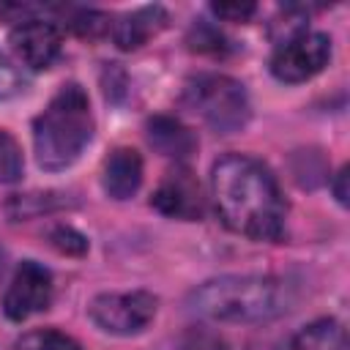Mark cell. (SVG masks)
Here are the masks:
<instances>
[{"label": "cell", "mask_w": 350, "mask_h": 350, "mask_svg": "<svg viewBox=\"0 0 350 350\" xmlns=\"http://www.w3.org/2000/svg\"><path fill=\"white\" fill-rule=\"evenodd\" d=\"M211 194L219 219L252 241H279L287 202L271 170L243 153L221 156L211 170Z\"/></svg>", "instance_id": "6da1fadb"}, {"label": "cell", "mask_w": 350, "mask_h": 350, "mask_svg": "<svg viewBox=\"0 0 350 350\" xmlns=\"http://www.w3.org/2000/svg\"><path fill=\"white\" fill-rule=\"evenodd\" d=\"M293 304V287L276 276L232 273L208 279L189 293L191 312L219 323H265L284 314Z\"/></svg>", "instance_id": "7a4b0ae2"}, {"label": "cell", "mask_w": 350, "mask_h": 350, "mask_svg": "<svg viewBox=\"0 0 350 350\" xmlns=\"http://www.w3.org/2000/svg\"><path fill=\"white\" fill-rule=\"evenodd\" d=\"M93 129L96 123L88 93L77 82L63 85L46 109L33 120V148L38 167L46 172L71 167L93 139Z\"/></svg>", "instance_id": "3957f363"}, {"label": "cell", "mask_w": 350, "mask_h": 350, "mask_svg": "<svg viewBox=\"0 0 350 350\" xmlns=\"http://www.w3.org/2000/svg\"><path fill=\"white\" fill-rule=\"evenodd\" d=\"M183 101L216 134H235L249 123L252 107L243 85L227 74H197L186 82Z\"/></svg>", "instance_id": "277c9868"}, {"label": "cell", "mask_w": 350, "mask_h": 350, "mask_svg": "<svg viewBox=\"0 0 350 350\" xmlns=\"http://www.w3.org/2000/svg\"><path fill=\"white\" fill-rule=\"evenodd\" d=\"M156 306L159 301L148 290L101 293L90 301L88 314L101 331L115 336H131V334H139L156 317Z\"/></svg>", "instance_id": "5b68a950"}, {"label": "cell", "mask_w": 350, "mask_h": 350, "mask_svg": "<svg viewBox=\"0 0 350 350\" xmlns=\"http://www.w3.org/2000/svg\"><path fill=\"white\" fill-rule=\"evenodd\" d=\"M328 60H331V38L325 33L301 30L276 46L271 57V74L279 82L295 85L320 74L328 66Z\"/></svg>", "instance_id": "8992f818"}, {"label": "cell", "mask_w": 350, "mask_h": 350, "mask_svg": "<svg viewBox=\"0 0 350 350\" xmlns=\"http://www.w3.org/2000/svg\"><path fill=\"white\" fill-rule=\"evenodd\" d=\"M49 304H52V273L38 262L25 260L16 268L11 284H8L5 295H3L5 317L27 320V317L49 309Z\"/></svg>", "instance_id": "52a82bcc"}, {"label": "cell", "mask_w": 350, "mask_h": 350, "mask_svg": "<svg viewBox=\"0 0 350 350\" xmlns=\"http://www.w3.org/2000/svg\"><path fill=\"white\" fill-rule=\"evenodd\" d=\"M150 205L170 216V219H180V221H197L202 219V194H200V183L191 175V170L178 167L172 172L164 175V180L159 183V189L150 197Z\"/></svg>", "instance_id": "ba28073f"}, {"label": "cell", "mask_w": 350, "mask_h": 350, "mask_svg": "<svg viewBox=\"0 0 350 350\" xmlns=\"http://www.w3.org/2000/svg\"><path fill=\"white\" fill-rule=\"evenodd\" d=\"M11 46L33 71L49 68L60 55V30L46 19H27L11 30Z\"/></svg>", "instance_id": "9c48e42d"}, {"label": "cell", "mask_w": 350, "mask_h": 350, "mask_svg": "<svg viewBox=\"0 0 350 350\" xmlns=\"http://www.w3.org/2000/svg\"><path fill=\"white\" fill-rule=\"evenodd\" d=\"M142 183V156L134 148H115L101 167V186L112 200H129Z\"/></svg>", "instance_id": "30bf717a"}, {"label": "cell", "mask_w": 350, "mask_h": 350, "mask_svg": "<svg viewBox=\"0 0 350 350\" xmlns=\"http://www.w3.org/2000/svg\"><path fill=\"white\" fill-rule=\"evenodd\" d=\"M145 134H148V142L153 150H159L161 156L167 159H189L194 150H197V137L189 126H183L178 118H170V115H156L148 120L145 126Z\"/></svg>", "instance_id": "8fae6325"}, {"label": "cell", "mask_w": 350, "mask_h": 350, "mask_svg": "<svg viewBox=\"0 0 350 350\" xmlns=\"http://www.w3.org/2000/svg\"><path fill=\"white\" fill-rule=\"evenodd\" d=\"M164 25H167V11L161 5H145V8H137V11L126 14L112 27V38L123 52H131V49H139Z\"/></svg>", "instance_id": "7c38bea8"}, {"label": "cell", "mask_w": 350, "mask_h": 350, "mask_svg": "<svg viewBox=\"0 0 350 350\" xmlns=\"http://www.w3.org/2000/svg\"><path fill=\"white\" fill-rule=\"evenodd\" d=\"M345 347H347L345 328L334 317H323L304 325L282 345V350H345Z\"/></svg>", "instance_id": "4fadbf2b"}, {"label": "cell", "mask_w": 350, "mask_h": 350, "mask_svg": "<svg viewBox=\"0 0 350 350\" xmlns=\"http://www.w3.org/2000/svg\"><path fill=\"white\" fill-rule=\"evenodd\" d=\"M66 205V200L55 191H46V194H14L8 202H5V211L11 219H30V216H38V213H49L55 208Z\"/></svg>", "instance_id": "5bb4252c"}, {"label": "cell", "mask_w": 350, "mask_h": 350, "mask_svg": "<svg viewBox=\"0 0 350 350\" xmlns=\"http://www.w3.org/2000/svg\"><path fill=\"white\" fill-rule=\"evenodd\" d=\"M22 170H25V161H22L19 142L5 129H0V180L16 183L22 178Z\"/></svg>", "instance_id": "9a60e30c"}, {"label": "cell", "mask_w": 350, "mask_h": 350, "mask_svg": "<svg viewBox=\"0 0 350 350\" xmlns=\"http://www.w3.org/2000/svg\"><path fill=\"white\" fill-rule=\"evenodd\" d=\"M16 350H82L77 339L60 331H36L16 342Z\"/></svg>", "instance_id": "2e32d148"}, {"label": "cell", "mask_w": 350, "mask_h": 350, "mask_svg": "<svg viewBox=\"0 0 350 350\" xmlns=\"http://www.w3.org/2000/svg\"><path fill=\"white\" fill-rule=\"evenodd\" d=\"M68 25H71V30L77 36L98 38V36H104L109 30V16L101 14V11H93V8H79V11H74Z\"/></svg>", "instance_id": "e0dca14e"}, {"label": "cell", "mask_w": 350, "mask_h": 350, "mask_svg": "<svg viewBox=\"0 0 350 350\" xmlns=\"http://www.w3.org/2000/svg\"><path fill=\"white\" fill-rule=\"evenodd\" d=\"M49 243L63 254H85L88 252V238L66 224H57L49 230Z\"/></svg>", "instance_id": "ac0fdd59"}, {"label": "cell", "mask_w": 350, "mask_h": 350, "mask_svg": "<svg viewBox=\"0 0 350 350\" xmlns=\"http://www.w3.org/2000/svg\"><path fill=\"white\" fill-rule=\"evenodd\" d=\"M178 350H227V342L211 331V328H189L180 339V347Z\"/></svg>", "instance_id": "d6986e66"}, {"label": "cell", "mask_w": 350, "mask_h": 350, "mask_svg": "<svg viewBox=\"0 0 350 350\" xmlns=\"http://www.w3.org/2000/svg\"><path fill=\"white\" fill-rule=\"evenodd\" d=\"M189 46L197 49V52H221L224 49V36L211 25H197L189 36Z\"/></svg>", "instance_id": "ffe728a7"}, {"label": "cell", "mask_w": 350, "mask_h": 350, "mask_svg": "<svg viewBox=\"0 0 350 350\" xmlns=\"http://www.w3.org/2000/svg\"><path fill=\"white\" fill-rule=\"evenodd\" d=\"M22 90V74L16 71V66L0 52V98H11Z\"/></svg>", "instance_id": "44dd1931"}, {"label": "cell", "mask_w": 350, "mask_h": 350, "mask_svg": "<svg viewBox=\"0 0 350 350\" xmlns=\"http://www.w3.org/2000/svg\"><path fill=\"white\" fill-rule=\"evenodd\" d=\"M211 11L227 22H246L257 11V5L254 3H213Z\"/></svg>", "instance_id": "7402d4cb"}, {"label": "cell", "mask_w": 350, "mask_h": 350, "mask_svg": "<svg viewBox=\"0 0 350 350\" xmlns=\"http://www.w3.org/2000/svg\"><path fill=\"white\" fill-rule=\"evenodd\" d=\"M334 194H336V202L339 205H347V167L339 170L336 180H334Z\"/></svg>", "instance_id": "603a6c76"}]
</instances>
